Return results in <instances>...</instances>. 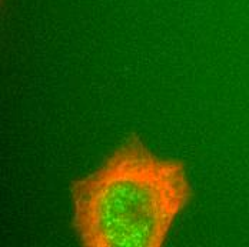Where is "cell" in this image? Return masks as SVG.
I'll use <instances>...</instances> for the list:
<instances>
[{
  "instance_id": "1",
  "label": "cell",
  "mask_w": 249,
  "mask_h": 247,
  "mask_svg": "<svg viewBox=\"0 0 249 247\" xmlns=\"http://www.w3.org/2000/svg\"><path fill=\"white\" fill-rule=\"evenodd\" d=\"M191 198L185 165L130 136L72 181L76 236L86 247H162Z\"/></svg>"
}]
</instances>
